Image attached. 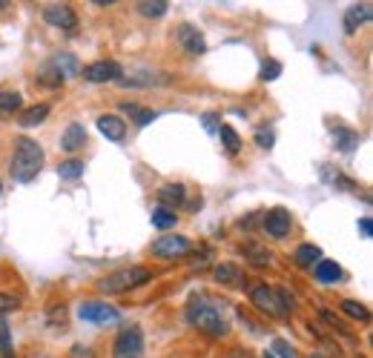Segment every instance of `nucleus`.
I'll return each instance as SVG.
<instances>
[{"label":"nucleus","instance_id":"f257e3e1","mask_svg":"<svg viewBox=\"0 0 373 358\" xmlns=\"http://www.w3.org/2000/svg\"><path fill=\"white\" fill-rule=\"evenodd\" d=\"M46 155H43V147L32 138H18L15 143V155H12V178L18 184H29L38 178L40 167H43Z\"/></svg>","mask_w":373,"mask_h":358},{"label":"nucleus","instance_id":"f03ea898","mask_svg":"<svg viewBox=\"0 0 373 358\" xmlns=\"http://www.w3.org/2000/svg\"><path fill=\"white\" fill-rule=\"evenodd\" d=\"M187 321H190L195 330H201V332H207V335H212V338H218V335L227 332V321H224L221 313H218L212 304H207L204 298H193V301H190V307H187Z\"/></svg>","mask_w":373,"mask_h":358},{"label":"nucleus","instance_id":"7ed1b4c3","mask_svg":"<svg viewBox=\"0 0 373 358\" xmlns=\"http://www.w3.org/2000/svg\"><path fill=\"white\" fill-rule=\"evenodd\" d=\"M250 301H253V307H259L270 318H284L293 310V298L284 290H273V286H267V284H256L253 286Z\"/></svg>","mask_w":373,"mask_h":358},{"label":"nucleus","instance_id":"20e7f679","mask_svg":"<svg viewBox=\"0 0 373 358\" xmlns=\"http://www.w3.org/2000/svg\"><path fill=\"white\" fill-rule=\"evenodd\" d=\"M149 278H153V272H149L146 267H126V269H118V272L101 278L98 286H101V293H107V296H118V293L132 290V286L146 284Z\"/></svg>","mask_w":373,"mask_h":358},{"label":"nucleus","instance_id":"39448f33","mask_svg":"<svg viewBox=\"0 0 373 358\" xmlns=\"http://www.w3.org/2000/svg\"><path fill=\"white\" fill-rule=\"evenodd\" d=\"M112 352H115V358H141V352H144V332H141V327L121 330L118 338H115Z\"/></svg>","mask_w":373,"mask_h":358},{"label":"nucleus","instance_id":"423d86ee","mask_svg":"<svg viewBox=\"0 0 373 358\" xmlns=\"http://www.w3.org/2000/svg\"><path fill=\"white\" fill-rule=\"evenodd\" d=\"M175 40H178V46H181L190 57H198V55L207 52L204 32H201L198 26H193V23H181V26L175 29Z\"/></svg>","mask_w":373,"mask_h":358},{"label":"nucleus","instance_id":"0eeeda50","mask_svg":"<svg viewBox=\"0 0 373 358\" xmlns=\"http://www.w3.org/2000/svg\"><path fill=\"white\" fill-rule=\"evenodd\" d=\"M81 75L90 84H109V81H121L124 72H121V66L115 60H95V63L81 69Z\"/></svg>","mask_w":373,"mask_h":358},{"label":"nucleus","instance_id":"6e6552de","mask_svg":"<svg viewBox=\"0 0 373 358\" xmlns=\"http://www.w3.org/2000/svg\"><path fill=\"white\" fill-rule=\"evenodd\" d=\"M190 252V238L184 235H161L153 241V255L158 258H181Z\"/></svg>","mask_w":373,"mask_h":358},{"label":"nucleus","instance_id":"1a4fd4ad","mask_svg":"<svg viewBox=\"0 0 373 358\" xmlns=\"http://www.w3.org/2000/svg\"><path fill=\"white\" fill-rule=\"evenodd\" d=\"M264 233L270 235V238H284V235H290V227H293V218H290V212L287 209H281V206H276V209H270V212H264Z\"/></svg>","mask_w":373,"mask_h":358},{"label":"nucleus","instance_id":"9d476101","mask_svg":"<svg viewBox=\"0 0 373 358\" xmlns=\"http://www.w3.org/2000/svg\"><path fill=\"white\" fill-rule=\"evenodd\" d=\"M43 21H46L49 26H55V29H75V26H78V15H75V9L66 6V4H52V6H46V9H43Z\"/></svg>","mask_w":373,"mask_h":358},{"label":"nucleus","instance_id":"9b49d317","mask_svg":"<svg viewBox=\"0 0 373 358\" xmlns=\"http://www.w3.org/2000/svg\"><path fill=\"white\" fill-rule=\"evenodd\" d=\"M78 315H81V321H90V324H115L118 321V310L109 304H101V301H87L78 310Z\"/></svg>","mask_w":373,"mask_h":358},{"label":"nucleus","instance_id":"f8f14e48","mask_svg":"<svg viewBox=\"0 0 373 358\" xmlns=\"http://www.w3.org/2000/svg\"><path fill=\"white\" fill-rule=\"evenodd\" d=\"M84 143H87V129L81 123H69L60 135V150L75 155V152H81L84 150Z\"/></svg>","mask_w":373,"mask_h":358},{"label":"nucleus","instance_id":"ddd939ff","mask_svg":"<svg viewBox=\"0 0 373 358\" xmlns=\"http://www.w3.org/2000/svg\"><path fill=\"white\" fill-rule=\"evenodd\" d=\"M373 18V6L370 4H353L347 12H345V32L347 35H356L359 32V26H364L367 21Z\"/></svg>","mask_w":373,"mask_h":358},{"label":"nucleus","instance_id":"4468645a","mask_svg":"<svg viewBox=\"0 0 373 358\" xmlns=\"http://www.w3.org/2000/svg\"><path fill=\"white\" fill-rule=\"evenodd\" d=\"M98 129L109 140H124L126 138V123L121 118H115V115H101L98 118Z\"/></svg>","mask_w":373,"mask_h":358},{"label":"nucleus","instance_id":"2eb2a0df","mask_svg":"<svg viewBox=\"0 0 373 358\" xmlns=\"http://www.w3.org/2000/svg\"><path fill=\"white\" fill-rule=\"evenodd\" d=\"M184 198H187L184 184H164V186L158 189V201H161V206H167V209H173V212H175V206L184 203Z\"/></svg>","mask_w":373,"mask_h":358},{"label":"nucleus","instance_id":"dca6fc26","mask_svg":"<svg viewBox=\"0 0 373 358\" xmlns=\"http://www.w3.org/2000/svg\"><path fill=\"white\" fill-rule=\"evenodd\" d=\"M58 72H60V78L66 81V78H75V75H81V63H78V57L75 55H69V52H63V55H55L52 60H49Z\"/></svg>","mask_w":373,"mask_h":358},{"label":"nucleus","instance_id":"f3484780","mask_svg":"<svg viewBox=\"0 0 373 358\" xmlns=\"http://www.w3.org/2000/svg\"><path fill=\"white\" fill-rule=\"evenodd\" d=\"M322 261V250L316 247V244H302L296 250V264L302 267V269H310V267H316Z\"/></svg>","mask_w":373,"mask_h":358},{"label":"nucleus","instance_id":"a211bd4d","mask_svg":"<svg viewBox=\"0 0 373 358\" xmlns=\"http://www.w3.org/2000/svg\"><path fill=\"white\" fill-rule=\"evenodd\" d=\"M149 221H153V227L156 230H173L175 224H178V215L173 212V209H167V206H156L153 209V215H149Z\"/></svg>","mask_w":373,"mask_h":358},{"label":"nucleus","instance_id":"6ab92c4d","mask_svg":"<svg viewBox=\"0 0 373 358\" xmlns=\"http://www.w3.org/2000/svg\"><path fill=\"white\" fill-rule=\"evenodd\" d=\"M313 275H316L319 284H336V281L342 278V269H339L336 261H319V264L313 267Z\"/></svg>","mask_w":373,"mask_h":358},{"label":"nucleus","instance_id":"aec40b11","mask_svg":"<svg viewBox=\"0 0 373 358\" xmlns=\"http://www.w3.org/2000/svg\"><path fill=\"white\" fill-rule=\"evenodd\" d=\"M333 138L339 140L336 147H339L342 152H353V150L359 147V135H356L353 129H345V126H333Z\"/></svg>","mask_w":373,"mask_h":358},{"label":"nucleus","instance_id":"412c9836","mask_svg":"<svg viewBox=\"0 0 373 358\" xmlns=\"http://www.w3.org/2000/svg\"><path fill=\"white\" fill-rule=\"evenodd\" d=\"M38 84L40 86H49V89H55V86H60L63 84V78H60V72L46 60L40 69H38Z\"/></svg>","mask_w":373,"mask_h":358},{"label":"nucleus","instance_id":"4be33fe9","mask_svg":"<svg viewBox=\"0 0 373 358\" xmlns=\"http://www.w3.org/2000/svg\"><path fill=\"white\" fill-rule=\"evenodd\" d=\"M215 281H221V284H230V286H242V272L233 267V264H221V267H215Z\"/></svg>","mask_w":373,"mask_h":358},{"label":"nucleus","instance_id":"5701e85b","mask_svg":"<svg viewBox=\"0 0 373 358\" xmlns=\"http://www.w3.org/2000/svg\"><path fill=\"white\" fill-rule=\"evenodd\" d=\"M46 115H49V106H46V104H35V106H29V109L21 115V126H38V123L46 121Z\"/></svg>","mask_w":373,"mask_h":358},{"label":"nucleus","instance_id":"b1692460","mask_svg":"<svg viewBox=\"0 0 373 358\" xmlns=\"http://www.w3.org/2000/svg\"><path fill=\"white\" fill-rule=\"evenodd\" d=\"M167 9H170L167 0H144V4H138V12L144 18H164Z\"/></svg>","mask_w":373,"mask_h":358},{"label":"nucleus","instance_id":"393cba45","mask_svg":"<svg viewBox=\"0 0 373 358\" xmlns=\"http://www.w3.org/2000/svg\"><path fill=\"white\" fill-rule=\"evenodd\" d=\"M121 109H124L138 126H146V123L156 121V112H153V109H141V106H135V104H121Z\"/></svg>","mask_w":373,"mask_h":358},{"label":"nucleus","instance_id":"a878e982","mask_svg":"<svg viewBox=\"0 0 373 358\" xmlns=\"http://www.w3.org/2000/svg\"><path fill=\"white\" fill-rule=\"evenodd\" d=\"M58 175H60V181H78V178H84V161H63L60 167H58Z\"/></svg>","mask_w":373,"mask_h":358},{"label":"nucleus","instance_id":"bb28decb","mask_svg":"<svg viewBox=\"0 0 373 358\" xmlns=\"http://www.w3.org/2000/svg\"><path fill=\"white\" fill-rule=\"evenodd\" d=\"M218 135H221V143L227 147L230 155H236L242 150V138H239V132L233 126H218Z\"/></svg>","mask_w":373,"mask_h":358},{"label":"nucleus","instance_id":"cd10ccee","mask_svg":"<svg viewBox=\"0 0 373 358\" xmlns=\"http://www.w3.org/2000/svg\"><path fill=\"white\" fill-rule=\"evenodd\" d=\"M342 313L345 315H350V318H356V321H367L370 318V310L362 304V301H342Z\"/></svg>","mask_w":373,"mask_h":358},{"label":"nucleus","instance_id":"c85d7f7f","mask_svg":"<svg viewBox=\"0 0 373 358\" xmlns=\"http://www.w3.org/2000/svg\"><path fill=\"white\" fill-rule=\"evenodd\" d=\"M18 109H21V95H18V92H9V89L0 92V112L12 115V112H18Z\"/></svg>","mask_w":373,"mask_h":358},{"label":"nucleus","instance_id":"c756f323","mask_svg":"<svg viewBox=\"0 0 373 358\" xmlns=\"http://www.w3.org/2000/svg\"><path fill=\"white\" fill-rule=\"evenodd\" d=\"M0 358H15V349H12V338H9V327L0 324Z\"/></svg>","mask_w":373,"mask_h":358},{"label":"nucleus","instance_id":"7c9ffc66","mask_svg":"<svg viewBox=\"0 0 373 358\" xmlns=\"http://www.w3.org/2000/svg\"><path fill=\"white\" fill-rule=\"evenodd\" d=\"M279 75H281V63L279 60L270 57V60L261 63V81H276Z\"/></svg>","mask_w":373,"mask_h":358},{"label":"nucleus","instance_id":"2f4dec72","mask_svg":"<svg viewBox=\"0 0 373 358\" xmlns=\"http://www.w3.org/2000/svg\"><path fill=\"white\" fill-rule=\"evenodd\" d=\"M276 143V135H273V129L270 126H261V129H256V147H261V150H270Z\"/></svg>","mask_w":373,"mask_h":358},{"label":"nucleus","instance_id":"473e14b6","mask_svg":"<svg viewBox=\"0 0 373 358\" xmlns=\"http://www.w3.org/2000/svg\"><path fill=\"white\" fill-rule=\"evenodd\" d=\"M244 255L253 258L256 264H267V261H270V252L261 250V247H256V244H247V247H244Z\"/></svg>","mask_w":373,"mask_h":358},{"label":"nucleus","instance_id":"72a5a7b5","mask_svg":"<svg viewBox=\"0 0 373 358\" xmlns=\"http://www.w3.org/2000/svg\"><path fill=\"white\" fill-rule=\"evenodd\" d=\"M15 310H18V298H15V296H4V293H0V315L15 313Z\"/></svg>","mask_w":373,"mask_h":358},{"label":"nucleus","instance_id":"f704fd0d","mask_svg":"<svg viewBox=\"0 0 373 358\" xmlns=\"http://www.w3.org/2000/svg\"><path fill=\"white\" fill-rule=\"evenodd\" d=\"M273 352H279L281 358H296V352H293V347H290L287 341H281V338H279V341H273Z\"/></svg>","mask_w":373,"mask_h":358},{"label":"nucleus","instance_id":"c9c22d12","mask_svg":"<svg viewBox=\"0 0 373 358\" xmlns=\"http://www.w3.org/2000/svg\"><path fill=\"white\" fill-rule=\"evenodd\" d=\"M204 129L212 132V135L218 132V115H215V112H207V115H204Z\"/></svg>","mask_w":373,"mask_h":358},{"label":"nucleus","instance_id":"e433bc0d","mask_svg":"<svg viewBox=\"0 0 373 358\" xmlns=\"http://www.w3.org/2000/svg\"><path fill=\"white\" fill-rule=\"evenodd\" d=\"M322 318H325V321H330V327H336L339 332H347V327H345V324H342V321H339V318H336L333 313H328V310H322Z\"/></svg>","mask_w":373,"mask_h":358},{"label":"nucleus","instance_id":"4c0bfd02","mask_svg":"<svg viewBox=\"0 0 373 358\" xmlns=\"http://www.w3.org/2000/svg\"><path fill=\"white\" fill-rule=\"evenodd\" d=\"M359 233H362L364 238H370V235H373V221H370V218H362V221H359Z\"/></svg>","mask_w":373,"mask_h":358},{"label":"nucleus","instance_id":"58836bf2","mask_svg":"<svg viewBox=\"0 0 373 358\" xmlns=\"http://www.w3.org/2000/svg\"><path fill=\"white\" fill-rule=\"evenodd\" d=\"M259 224V212H253V218H247V221H242V227H247V230H253Z\"/></svg>","mask_w":373,"mask_h":358},{"label":"nucleus","instance_id":"ea45409f","mask_svg":"<svg viewBox=\"0 0 373 358\" xmlns=\"http://www.w3.org/2000/svg\"><path fill=\"white\" fill-rule=\"evenodd\" d=\"M233 358H247V355H244L242 349H233Z\"/></svg>","mask_w":373,"mask_h":358},{"label":"nucleus","instance_id":"a19ab883","mask_svg":"<svg viewBox=\"0 0 373 358\" xmlns=\"http://www.w3.org/2000/svg\"><path fill=\"white\" fill-rule=\"evenodd\" d=\"M29 358H49V355H46V352H32Z\"/></svg>","mask_w":373,"mask_h":358},{"label":"nucleus","instance_id":"79ce46f5","mask_svg":"<svg viewBox=\"0 0 373 358\" xmlns=\"http://www.w3.org/2000/svg\"><path fill=\"white\" fill-rule=\"evenodd\" d=\"M264 358H273V352H264Z\"/></svg>","mask_w":373,"mask_h":358},{"label":"nucleus","instance_id":"37998d69","mask_svg":"<svg viewBox=\"0 0 373 358\" xmlns=\"http://www.w3.org/2000/svg\"><path fill=\"white\" fill-rule=\"evenodd\" d=\"M310 358H322V355H310Z\"/></svg>","mask_w":373,"mask_h":358},{"label":"nucleus","instance_id":"c03bdc74","mask_svg":"<svg viewBox=\"0 0 373 358\" xmlns=\"http://www.w3.org/2000/svg\"><path fill=\"white\" fill-rule=\"evenodd\" d=\"M0 189H4V186H0Z\"/></svg>","mask_w":373,"mask_h":358}]
</instances>
